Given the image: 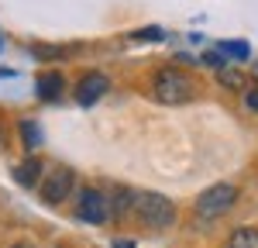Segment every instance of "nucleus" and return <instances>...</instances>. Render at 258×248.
I'll list each match as a JSON object with an SVG mask.
<instances>
[{
	"mask_svg": "<svg viewBox=\"0 0 258 248\" xmlns=\"http://www.w3.org/2000/svg\"><path fill=\"white\" fill-rule=\"evenodd\" d=\"M131 210H135V217H138L145 227H155V231H159V227H169L176 221V204L165 200L162 193H148V190L135 193Z\"/></svg>",
	"mask_w": 258,
	"mask_h": 248,
	"instance_id": "obj_1",
	"label": "nucleus"
},
{
	"mask_svg": "<svg viewBox=\"0 0 258 248\" xmlns=\"http://www.w3.org/2000/svg\"><path fill=\"white\" fill-rule=\"evenodd\" d=\"M234 200H238V186L234 183L207 186L197 197V217L200 221H217V217H224V214L234 207Z\"/></svg>",
	"mask_w": 258,
	"mask_h": 248,
	"instance_id": "obj_2",
	"label": "nucleus"
},
{
	"mask_svg": "<svg viewBox=\"0 0 258 248\" xmlns=\"http://www.w3.org/2000/svg\"><path fill=\"white\" fill-rule=\"evenodd\" d=\"M152 93H155L159 103H172L176 107V103H186L193 97V80L186 73H179V69H162V73H155Z\"/></svg>",
	"mask_w": 258,
	"mask_h": 248,
	"instance_id": "obj_3",
	"label": "nucleus"
},
{
	"mask_svg": "<svg viewBox=\"0 0 258 248\" xmlns=\"http://www.w3.org/2000/svg\"><path fill=\"white\" fill-rule=\"evenodd\" d=\"M73 183H76V172H73L69 165H55V169L41 179V200H45V204H62V200L69 197Z\"/></svg>",
	"mask_w": 258,
	"mask_h": 248,
	"instance_id": "obj_4",
	"label": "nucleus"
},
{
	"mask_svg": "<svg viewBox=\"0 0 258 248\" xmlns=\"http://www.w3.org/2000/svg\"><path fill=\"white\" fill-rule=\"evenodd\" d=\"M76 217L86 221V224H103L110 217V204L100 190H83L80 200H76Z\"/></svg>",
	"mask_w": 258,
	"mask_h": 248,
	"instance_id": "obj_5",
	"label": "nucleus"
},
{
	"mask_svg": "<svg viewBox=\"0 0 258 248\" xmlns=\"http://www.w3.org/2000/svg\"><path fill=\"white\" fill-rule=\"evenodd\" d=\"M110 90V80L103 76V73H86L76 86V103L80 107H93L97 100H103V93Z\"/></svg>",
	"mask_w": 258,
	"mask_h": 248,
	"instance_id": "obj_6",
	"label": "nucleus"
},
{
	"mask_svg": "<svg viewBox=\"0 0 258 248\" xmlns=\"http://www.w3.org/2000/svg\"><path fill=\"white\" fill-rule=\"evenodd\" d=\"M62 86H66V80H62V73H41L38 76V100L52 103L62 97Z\"/></svg>",
	"mask_w": 258,
	"mask_h": 248,
	"instance_id": "obj_7",
	"label": "nucleus"
},
{
	"mask_svg": "<svg viewBox=\"0 0 258 248\" xmlns=\"http://www.w3.org/2000/svg\"><path fill=\"white\" fill-rule=\"evenodd\" d=\"M38 176H41L38 159H28V162H21L18 169H14V183L18 186H38Z\"/></svg>",
	"mask_w": 258,
	"mask_h": 248,
	"instance_id": "obj_8",
	"label": "nucleus"
},
{
	"mask_svg": "<svg viewBox=\"0 0 258 248\" xmlns=\"http://www.w3.org/2000/svg\"><path fill=\"white\" fill-rule=\"evenodd\" d=\"M227 248H258V231L255 227H238V231H231Z\"/></svg>",
	"mask_w": 258,
	"mask_h": 248,
	"instance_id": "obj_9",
	"label": "nucleus"
},
{
	"mask_svg": "<svg viewBox=\"0 0 258 248\" xmlns=\"http://www.w3.org/2000/svg\"><path fill=\"white\" fill-rule=\"evenodd\" d=\"M107 204H110V217L117 221V217H124V214L131 210V204H135V193H131V190H117V193H114V200H107Z\"/></svg>",
	"mask_w": 258,
	"mask_h": 248,
	"instance_id": "obj_10",
	"label": "nucleus"
},
{
	"mask_svg": "<svg viewBox=\"0 0 258 248\" xmlns=\"http://www.w3.org/2000/svg\"><path fill=\"white\" fill-rule=\"evenodd\" d=\"M224 52H227V55H234V59H248V52H251V48H248L244 41H220V55H224Z\"/></svg>",
	"mask_w": 258,
	"mask_h": 248,
	"instance_id": "obj_11",
	"label": "nucleus"
},
{
	"mask_svg": "<svg viewBox=\"0 0 258 248\" xmlns=\"http://www.w3.org/2000/svg\"><path fill=\"white\" fill-rule=\"evenodd\" d=\"M217 80L227 86V90H241V83H244V76H238L234 69H217Z\"/></svg>",
	"mask_w": 258,
	"mask_h": 248,
	"instance_id": "obj_12",
	"label": "nucleus"
},
{
	"mask_svg": "<svg viewBox=\"0 0 258 248\" xmlns=\"http://www.w3.org/2000/svg\"><path fill=\"white\" fill-rule=\"evenodd\" d=\"M21 138H24V145H38V142H41V135H38V124L24 121V124H21Z\"/></svg>",
	"mask_w": 258,
	"mask_h": 248,
	"instance_id": "obj_13",
	"label": "nucleus"
},
{
	"mask_svg": "<svg viewBox=\"0 0 258 248\" xmlns=\"http://www.w3.org/2000/svg\"><path fill=\"white\" fill-rule=\"evenodd\" d=\"M131 38H152V41H159V38H165V35H162L159 28H145V31H135Z\"/></svg>",
	"mask_w": 258,
	"mask_h": 248,
	"instance_id": "obj_14",
	"label": "nucleus"
},
{
	"mask_svg": "<svg viewBox=\"0 0 258 248\" xmlns=\"http://www.w3.org/2000/svg\"><path fill=\"white\" fill-rule=\"evenodd\" d=\"M244 103H248V110H255V114H258V86L244 93Z\"/></svg>",
	"mask_w": 258,
	"mask_h": 248,
	"instance_id": "obj_15",
	"label": "nucleus"
},
{
	"mask_svg": "<svg viewBox=\"0 0 258 248\" xmlns=\"http://www.w3.org/2000/svg\"><path fill=\"white\" fill-rule=\"evenodd\" d=\"M203 62H207V66H214V69H220L224 55H220V52H207V55H203Z\"/></svg>",
	"mask_w": 258,
	"mask_h": 248,
	"instance_id": "obj_16",
	"label": "nucleus"
},
{
	"mask_svg": "<svg viewBox=\"0 0 258 248\" xmlns=\"http://www.w3.org/2000/svg\"><path fill=\"white\" fill-rule=\"evenodd\" d=\"M14 248H28V245H14Z\"/></svg>",
	"mask_w": 258,
	"mask_h": 248,
	"instance_id": "obj_17",
	"label": "nucleus"
},
{
	"mask_svg": "<svg viewBox=\"0 0 258 248\" xmlns=\"http://www.w3.org/2000/svg\"><path fill=\"white\" fill-rule=\"evenodd\" d=\"M0 48H4V38H0Z\"/></svg>",
	"mask_w": 258,
	"mask_h": 248,
	"instance_id": "obj_18",
	"label": "nucleus"
}]
</instances>
